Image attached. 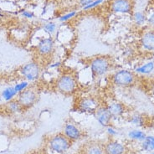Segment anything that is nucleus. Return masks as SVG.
<instances>
[{"mask_svg": "<svg viewBox=\"0 0 154 154\" xmlns=\"http://www.w3.org/2000/svg\"><path fill=\"white\" fill-rule=\"evenodd\" d=\"M99 106L100 104L96 98L93 96H85L79 100L77 103V109L83 113L94 115Z\"/></svg>", "mask_w": 154, "mask_h": 154, "instance_id": "423d86ee", "label": "nucleus"}, {"mask_svg": "<svg viewBox=\"0 0 154 154\" xmlns=\"http://www.w3.org/2000/svg\"><path fill=\"white\" fill-rule=\"evenodd\" d=\"M150 154H154V152H151Z\"/></svg>", "mask_w": 154, "mask_h": 154, "instance_id": "473e14b6", "label": "nucleus"}, {"mask_svg": "<svg viewBox=\"0 0 154 154\" xmlns=\"http://www.w3.org/2000/svg\"><path fill=\"white\" fill-rule=\"evenodd\" d=\"M8 110L11 112H13V113H19V112H20L23 110L22 106L19 104L18 100H13L11 101H8Z\"/></svg>", "mask_w": 154, "mask_h": 154, "instance_id": "5701e85b", "label": "nucleus"}, {"mask_svg": "<svg viewBox=\"0 0 154 154\" xmlns=\"http://www.w3.org/2000/svg\"><path fill=\"white\" fill-rule=\"evenodd\" d=\"M129 122H130V123L134 125L136 127H143L145 125V117L143 115L139 114V113H136V114H133L130 117Z\"/></svg>", "mask_w": 154, "mask_h": 154, "instance_id": "412c9836", "label": "nucleus"}, {"mask_svg": "<svg viewBox=\"0 0 154 154\" xmlns=\"http://www.w3.org/2000/svg\"><path fill=\"white\" fill-rule=\"evenodd\" d=\"M154 71V61H149L144 63L142 66H138L135 69V73L142 75H148Z\"/></svg>", "mask_w": 154, "mask_h": 154, "instance_id": "dca6fc26", "label": "nucleus"}, {"mask_svg": "<svg viewBox=\"0 0 154 154\" xmlns=\"http://www.w3.org/2000/svg\"><path fill=\"white\" fill-rule=\"evenodd\" d=\"M77 15H78V11H76V10H71V11L68 12V13L64 14L61 16H60L58 19H59V21L60 23H66V22L69 21L70 19L76 17Z\"/></svg>", "mask_w": 154, "mask_h": 154, "instance_id": "b1692460", "label": "nucleus"}, {"mask_svg": "<svg viewBox=\"0 0 154 154\" xmlns=\"http://www.w3.org/2000/svg\"><path fill=\"white\" fill-rule=\"evenodd\" d=\"M82 154H105L104 145L98 143H90L84 146Z\"/></svg>", "mask_w": 154, "mask_h": 154, "instance_id": "2eb2a0df", "label": "nucleus"}, {"mask_svg": "<svg viewBox=\"0 0 154 154\" xmlns=\"http://www.w3.org/2000/svg\"><path fill=\"white\" fill-rule=\"evenodd\" d=\"M150 91L154 95V80L152 81V83H151V86H150Z\"/></svg>", "mask_w": 154, "mask_h": 154, "instance_id": "7c9ffc66", "label": "nucleus"}, {"mask_svg": "<svg viewBox=\"0 0 154 154\" xmlns=\"http://www.w3.org/2000/svg\"><path fill=\"white\" fill-rule=\"evenodd\" d=\"M77 85L76 78L70 74H63L55 82V87L58 92L66 96H69L75 92Z\"/></svg>", "mask_w": 154, "mask_h": 154, "instance_id": "7ed1b4c3", "label": "nucleus"}, {"mask_svg": "<svg viewBox=\"0 0 154 154\" xmlns=\"http://www.w3.org/2000/svg\"><path fill=\"white\" fill-rule=\"evenodd\" d=\"M106 132H107V134L109 135L110 137H116V135L118 134L117 130H116L115 128L113 127H112L111 125L108 126L107 127H106Z\"/></svg>", "mask_w": 154, "mask_h": 154, "instance_id": "c85d7f7f", "label": "nucleus"}, {"mask_svg": "<svg viewBox=\"0 0 154 154\" xmlns=\"http://www.w3.org/2000/svg\"><path fill=\"white\" fill-rule=\"evenodd\" d=\"M21 75L25 79V81H38L41 75V67L38 62L31 61L25 64L20 69Z\"/></svg>", "mask_w": 154, "mask_h": 154, "instance_id": "39448f33", "label": "nucleus"}, {"mask_svg": "<svg viewBox=\"0 0 154 154\" xmlns=\"http://www.w3.org/2000/svg\"><path fill=\"white\" fill-rule=\"evenodd\" d=\"M146 23L152 29H154V10L146 15Z\"/></svg>", "mask_w": 154, "mask_h": 154, "instance_id": "bb28decb", "label": "nucleus"}, {"mask_svg": "<svg viewBox=\"0 0 154 154\" xmlns=\"http://www.w3.org/2000/svg\"><path fill=\"white\" fill-rule=\"evenodd\" d=\"M110 10L114 14H129L133 10V3L131 0H112Z\"/></svg>", "mask_w": 154, "mask_h": 154, "instance_id": "0eeeda50", "label": "nucleus"}, {"mask_svg": "<svg viewBox=\"0 0 154 154\" xmlns=\"http://www.w3.org/2000/svg\"><path fill=\"white\" fill-rule=\"evenodd\" d=\"M137 75L134 71L127 69H122L116 71L112 75V81L113 85L117 87L127 88L134 85Z\"/></svg>", "mask_w": 154, "mask_h": 154, "instance_id": "20e7f679", "label": "nucleus"}, {"mask_svg": "<svg viewBox=\"0 0 154 154\" xmlns=\"http://www.w3.org/2000/svg\"><path fill=\"white\" fill-rule=\"evenodd\" d=\"M93 1H94V0H79V5H80V7L82 8L83 7L88 5L89 4H91Z\"/></svg>", "mask_w": 154, "mask_h": 154, "instance_id": "c756f323", "label": "nucleus"}, {"mask_svg": "<svg viewBox=\"0 0 154 154\" xmlns=\"http://www.w3.org/2000/svg\"><path fill=\"white\" fill-rule=\"evenodd\" d=\"M94 116L96 117L97 122L104 127H107L108 126H110L113 120L106 106H103V105H100L98 106L94 113Z\"/></svg>", "mask_w": 154, "mask_h": 154, "instance_id": "9b49d317", "label": "nucleus"}, {"mask_svg": "<svg viewBox=\"0 0 154 154\" xmlns=\"http://www.w3.org/2000/svg\"><path fill=\"white\" fill-rule=\"evenodd\" d=\"M72 142L64 135L63 132L51 136L47 143V148L51 153L63 154L69 150Z\"/></svg>", "mask_w": 154, "mask_h": 154, "instance_id": "f03ea898", "label": "nucleus"}, {"mask_svg": "<svg viewBox=\"0 0 154 154\" xmlns=\"http://www.w3.org/2000/svg\"><path fill=\"white\" fill-rule=\"evenodd\" d=\"M17 100L23 108H29L36 103L38 100V94L35 90L30 88L26 89L18 95Z\"/></svg>", "mask_w": 154, "mask_h": 154, "instance_id": "6e6552de", "label": "nucleus"}, {"mask_svg": "<svg viewBox=\"0 0 154 154\" xmlns=\"http://www.w3.org/2000/svg\"><path fill=\"white\" fill-rule=\"evenodd\" d=\"M140 45L147 52H154V29L144 31L140 38Z\"/></svg>", "mask_w": 154, "mask_h": 154, "instance_id": "f8f14e48", "label": "nucleus"}, {"mask_svg": "<svg viewBox=\"0 0 154 154\" xmlns=\"http://www.w3.org/2000/svg\"><path fill=\"white\" fill-rule=\"evenodd\" d=\"M128 137L134 141H138V142H143L144 139L146 138V134L140 129H134L128 132Z\"/></svg>", "mask_w": 154, "mask_h": 154, "instance_id": "6ab92c4d", "label": "nucleus"}, {"mask_svg": "<svg viewBox=\"0 0 154 154\" xmlns=\"http://www.w3.org/2000/svg\"><path fill=\"white\" fill-rule=\"evenodd\" d=\"M18 92L15 91V89L14 86H8L4 88L2 92H1V97L3 98V100L5 101H11L13 100H15L16 96H18Z\"/></svg>", "mask_w": 154, "mask_h": 154, "instance_id": "f3484780", "label": "nucleus"}, {"mask_svg": "<svg viewBox=\"0 0 154 154\" xmlns=\"http://www.w3.org/2000/svg\"><path fill=\"white\" fill-rule=\"evenodd\" d=\"M29 82L28 81H20L19 83H16L15 85H14V87L15 89V91L19 94L20 92H22L23 91H25L26 89L29 88Z\"/></svg>", "mask_w": 154, "mask_h": 154, "instance_id": "393cba45", "label": "nucleus"}, {"mask_svg": "<svg viewBox=\"0 0 154 154\" xmlns=\"http://www.w3.org/2000/svg\"><path fill=\"white\" fill-rule=\"evenodd\" d=\"M105 2V0H94L93 2H91V4H89L88 5H86L85 7L81 8L83 11H90L91 9H94V8L99 7L100 5L103 4Z\"/></svg>", "mask_w": 154, "mask_h": 154, "instance_id": "a878e982", "label": "nucleus"}, {"mask_svg": "<svg viewBox=\"0 0 154 154\" xmlns=\"http://www.w3.org/2000/svg\"><path fill=\"white\" fill-rule=\"evenodd\" d=\"M106 106L107 107L108 111L111 113L113 119H116V118L122 116L126 112L125 105L118 100H111Z\"/></svg>", "mask_w": 154, "mask_h": 154, "instance_id": "4468645a", "label": "nucleus"}, {"mask_svg": "<svg viewBox=\"0 0 154 154\" xmlns=\"http://www.w3.org/2000/svg\"><path fill=\"white\" fill-rule=\"evenodd\" d=\"M89 66L92 77L100 78L111 71L112 68V62L111 59L107 56L99 55L93 57L91 60Z\"/></svg>", "mask_w": 154, "mask_h": 154, "instance_id": "f257e3e1", "label": "nucleus"}, {"mask_svg": "<svg viewBox=\"0 0 154 154\" xmlns=\"http://www.w3.org/2000/svg\"><path fill=\"white\" fill-rule=\"evenodd\" d=\"M126 146L117 140H110L104 145L105 154H125Z\"/></svg>", "mask_w": 154, "mask_h": 154, "instance_id": "ddd939ff", "label": "nucleus"}, {"mask_svg": "<svg viewBox=\"0 0 154 154\" xmlns=\"http://www.w3.org/2000/svg\"><path fill=\"white\" fill-rule=\"evenodd\" d=\"M142 148L143 150L152 152H154V136H147L142 142Z\"/></svg>", "mask_w": 154, "mask_h": 154, "instance_id": "aec40b11", "label": "nucleus"}, {"mask_svg": "<svg viewBox=\"0 0 154 154\" xmlns=\"http://www.w3.org/2000/svg\"><path fill=\"white\" fill-rule=\"evenodd\" d=\"M42 29L46 34H48L49 36H51L52 35H54L57 30V23L54 21H48V22L43 24Z\"/></svg>", "mask_w": 154, "mask_h": 154, "instance_id": "4be33fe9", "label": "nucleus"}, {"mask_svg": "<svg viewBox=\"0 0 154 154\" xmlns=\"http://www.w3.org/2000/svg\"><path fill=\"white\" fill-rule=\"evenodd\" d=\"M64 135L72 143L81 140L83 137V131L76 124L71 122H68L65 124L63 131Z\"/></svg>", "mask_w": 154, "mask_h": 154, "instance_id": "9d476101", "label": "nucleus"}, {"mask_svg": "<svg viewBox=\"0 0 154 154\" xmlns=\"http://www.w3.org/2000/svg\"><path fill=\"white\" fill-rule=\"evenodd\" d=\"M20 14H21L22 17L25 18V19H31L35 18V14H34V13L31 11H29V10H26V9L22 10V11L20 12Z\"/></svg>", "mask_w": 154, "mask_h": 154, "instance_id": "cd10ccee", "label": "nucleus"}, {"mask_svg": "<svg viewBox=\"0 0 154 154\" xmlns=\"http://www.w3.org/2000/svg\"><path fill=\"white\" fill-rule=\"evenodd\" d=\"M31 154H40V153H38V152H33V153H31Z\"/></svg>", "mask_w": 154, "mask_h": 154, "instance_id": "2f4dec72", "label": "nucleus"}, {"mask_svg": "<svg viewBox=\"0 0 154 154\" xmlns=\"http://www.w3.org/2000/svg\"><path fill=\"white\" fill-rule=\"evenodd\" d=\"M54 51V39L51 36L44 37L37 44V52L43 57L50 56Z\"/></svg>", "mask_w": 154, "mask_h": 154, "instance_id": "1a4fd4ad", "label": "nucleus"}, {"mask_svg": "<svg viewBox=\"0 0 154 154\" xmlns=\"http://www.w3.org/2000/svg\"><path fill=\"white\" fill-rule=\"evenodd\" d=\"M132 19L137 27H142L146 23V14L142 11H136L132 14Z\"/></svg>", "mask_w": 154, "mask_h": 154, "instance_id": "a211bd4d", "label": "nucleus"}]
</instances>
